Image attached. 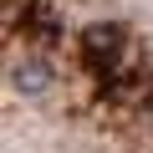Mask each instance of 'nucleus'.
<instances>
[{"mask_svg": "<svg viewBox=\"0 0 153 153\" xmlns=\"http://www.w3.org/2000/svg\"><path fill=\"white\" fill-rule=\"evenodd\" d=\"M10 92L26 97V102H46L56 92V71L46 56H16L10 61Z\"/></svg>", "mask_w": 153, "mask_h": 153, "instance_id": "1", "label": "nucleus"}]
</instances>
